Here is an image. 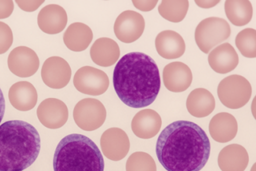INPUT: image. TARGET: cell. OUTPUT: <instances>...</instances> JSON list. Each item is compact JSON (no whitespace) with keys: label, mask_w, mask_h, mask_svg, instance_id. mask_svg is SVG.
<instances>
[{"label":"cell","mask_w":256,"mask_h":171,"mask_svg":"<svg viewBox=\"0 0 256 171\" xmlns=\"http://www.w3.org/2000/svg\"><path fill=\"white\" fill-rule=\"evenodd\" d=\"M210 150L206 132L188 120L168 124L156 141V156L168 171H200L208 162Z\"/></svg>","instance_id":"6da1fadb"},{"label":"cell","mask_w":256,"mask_h":171,"mask_svg":"<svg viewBox=\"0 0 256 171\" xmlns=\"http://www.w3.org/2000/svg\"><path fill=\"white\" fill-rule=\"evenodd\" d=\"M113 85L124 104L132 108H144L154 102L160 91L159 68L148 54L128 53L116 64Z\"/></svg>","instance_id":"7a4b0ae2"},{"label":"cell","mask_w":256,"mask_h":171,"mask_svg":"<svg viewBox=\"0 0 256 171\" xmlns=\"http://www.w3.org/2000/svg\"><path fill=\"white\" fill-rule=\"evenodd\" d=\"M38 132L24 120H8L0 126V171H23L38 159Z\"/></svg>","instance_id":"3957f363"},{"label":"cell","mask_w":256,"mask_h":171,"mask_svg":"<svg viewBox=\"0 0 256 171\" xmlns=\"http://www.w3.org/2000/svg\"><path fill=\"white\" fill-rule=\"evenodd\" d=\"M54 171H104V160L98 147L86 136L70 134L57 146Z\"/></svg>","instance_id":"277c9868"},{"label":"cell","mask_w":256,"mask_h":171,"mask_svg":"<svg viewBox=\"0 0 256 171\" xmlns=\"http://www.w3.org/2000/svg\"><path fill=\"white\" fill-rule=\"evenodd\" d=\"M230 34V25L224 19L212 16L198 24L196 28L195 40L198 48L207 54L214 47L228 40Z\"/></svg>","instance_id":"5b68a950"},{"label":"cell","mask_w":256,"mask_h":171,"mask_svg":"<svg viewBox=\"0 0 256 171\" xmlns=\"http://www.w3.org/2000/svg\"><path fill=\"white\" fill-rule=\"evenodd\" d=\"M252 94L251 84L240 75H232L222 80L218 85L220 100L230 109H239L248 103Z\"/></svg>","instance_id":"8992f818"},{"label":"cell","mask_w":256,"mask_h":171,"mask_svg":"<svg viewBox=\"0 0 256 171\" xmlns=\"http://www.w3.org/2000/svg\"><path fill=\"white\" fill-rule=\"evenodd\" d=\"M107 112L98 100L85 98L76 104L74 119L76 124L84 131L92 132L103 126Z\"/></svg>","instance_id":"52a82bcc"},{"label":"cell","mask_w":256,"mask_h":171,"mask_svg":"<svg viewBox=\"0 0 256 171\" xmlns=\"http://www.w3.org/2000/svg\"><path fill=\"white\" fill-rule=\"evenodd\" d=\"M109 78L106 72L92 66L79 68L74 75V84L79 92L99 96L103 94L109 88Z\"/></svg>","instance_id":"ba28073f"},{"label":"cell","mask_w":256,"mask_h":171,"mask_svg":"<svg viewBox=\"0 0 256 171\" xmlns=\"http://www.w3.org/2000/svg\"><path fill=\"white\" fill-rule=\"evenodd\" d=\"M145 20L139 12L126 10L118 16L114 22V32L122 42L130 44L138 40L144 34Z\"/></svg>","instance_id":"9c48e42d"},{"label":"cell","mask_w":256,"mask_h":171,"mask_svg":"<svg viewBox=\"0 0 256 171\" xmlns=\"http://www.w3.org/2000/svg\"><path fill=\"white\" fill-rule=\"evenodd\" d=\"M72 70L64 58L52 56L44 61L42 68L43 82L52 89L66 88L70 81Z\"/></svg>","instance_id":"30bf717a"},{"label":"cell","mask_w":256,"mask_h":171,"mask_svg":"<svg viewBox=\"0 0 256 171\" xmlns=\"http://www.w3.org/2000/svg\"><path fill=\"white\" fill-rule=\"evenodd\" d=\"M8 62L10 72L22 78L34 75L40 66V60L36 52L26 46L15 48L10 53Z\"/></svg>","instance_id":"8fae6325"},{"label":"cell","mask_w":256,"mask_h":171,"mask_svg":"<svg viewBox=\"0 0 256 171\" xmlns=\"http://www.w3.org/2000/svg\"><path fill=\"white\" fill-rule=\"evenodd\" d=\"M102 152L108 159L120 161L124 159L130 148L128 134L120 128H110L104 132L100 138Z\"/></svg>","instance_id":"7c38bea8"},{"label":"cell","mask_w":256,"mask_h":171,"mask_svg":"<svg viewBox=\"0 0 256 171\" xmlns=\"http://www.w3.org/2000/svg\"><path fill=\"white\" fill-rule=\"evenodd\" d=\"M37 116L44 127L50 130H58L68 120V108L61 100L48 98L39 104Z\"/></svg>","instance_id":"4fadbf2b"},{"label":"cell","mask_w":256,"mask_h":171,"mask_svg":"<svg viewBox=\"0 0 256 171\" xmlns=\"http://www.w3.org/2000/svg\"><path fill=\"white\" fill-rule=\"evenodd\" d=\"M192 78L190 67L181 62L169 63L164 68V84L170 92H184L190 88Z\"/></svg>","instance_id":"5bb4252c"},{"label":"cell","mask_w":256,"mask_h":171,"mask_svg":"<svg viewBox=\"0 0 256 171\" xmlns=\"http://www.w3.org/2000/svg\"><path fill=\"white\" fill-rule=\"evenodd\" d=\"M68 22L66 11L56 4H50L40 10L38 16V24L44 33L57 34L61 33Z\"/></svg>","instance_id":"9a60e30c"},{"label":"cell","mask_w":256,"mask_h":171,"mask_svg":"<svg viewBox=\"0 0 256 171\" xmlns=\"http://www.w3.org/2000/svg\"><path fill=\"white\" fill-rule=\"evenodd\" d=\"M162 126V118L159 114L151 109H144L138 112L131 124L134 134L142 140H150L156 136Z\"/></svg>","instance_id":"2e32d148"},{"label":"cell","mask_w":256,"mask_h":171,"mask_svg":"<svg viewBox=\"0 0 256 171\" xmlns=\"http://www.w3.org/2000/svg\"><path fill=\"white\" fill-rule=\"evenodd\" d=\"M155 47L159 56L165 60L180 58L186 52L184 39L174 30H164L155 39Z\"/></svg>","instance_id":"e0dca14e"},{"label":"cell","mask_w":256,"mask_h":171,"mask_svg":"<svg viewBox=\"0 0 256 171\" xmlns=\"http://www.w3.org/2000/svg\"><path fill=\"white\" fill-rule=\"evenodd\" d=\"M238 122L232 114L221 112L216 114L210 120L209 132L212 140L220 144L232 141L237 136Z\"/></svg>","instance_id":"ac0fdd59"},{"label":"cell","mask_w":256,"mask_h":171,"mask_svg":"<svg viewBox=\"0 0 256 171\" xmlns=\"http://www.w3.org/2000/svg\"><path fill=\"white\" fill-rule=\"evenodd\" d=\"M208 62L214 72L226 74L236 68L239 57L232 44L224 43L212 50L208 56Z\"/></svg>","instance_id":"d6986e66"},{"label":"cell","mask_w":256,"mask_h":171,"mask_svg":"<svg viewBox=\"0 0 256 171\" xmlns=\"http://www.w3.org/2000/svg\"><path fill=\"white\" fill-rule=\"evenodd\" d=\"M38 92L33 84L28 81H20L12 84L9 90V100L16 110L28 112L37 104Z\"/></svg>","instance_id":"ffe728a7"},{"label":"cell","mask_w":256,"mask_h":171,"mask_svg":"<svg viewBox=\"0 0 256 171\" xmlns=\"http://www.w3.org/2000/svg\"><path fill=\"white\" fill-rule=\"evenodd\" d=\"M218 161L222 171H244L248 165V154L242 146L230 144L220 151Z\"/></svg>","instance_id":"44dd1931"},{"label":"cell","mask_w":256,"mask_h":171,"mask_svg":"<svg viewBox=\"0 0 256 171\" xmlns=\"http://www.w3.org/2000/svg\"><path fill=\"white\" fill-rule=\"evenodd\" d=\"M90 58L96 65L109 67L120 60V48L112 39L100 38L95 40L90 48Z\"/></svg>","instance_id":"7402d4cb"},{"label":"cell","mask_w":256,"mask_h":171,"mask_svg":"<svg viewBox=\"0 0 256 171\" xmlns=\"http://www.w3.org/2000/svg\"><path fill=\"white\" fill-rule=\"evenodd\" d=\"M216 106L214 95L204 88H197L190 92L186 108L190 114L196 118H205L209 116Z\"/></svg>","instance_id":"603a6c76"},{"label":"cell","mask_w":256,"mask_h":171,"mask_svg":"<svg viewBox=\"0 0 256 171\" xmlns=\"http://www.w3.org/2000/svg\"><path fill=\"white\" fill-rule=\"evenodd\" d=\"M93 40V32L85 24L74 23L70 25L64 35V44L76 52L85 51Z\"/></svg>","instance_id":"cb8c5ba5"},{"label":"cell","mask_w":256,"mask_h":171,"mask_svg":"<svg viewBox=\"0 0 256 171\" xmlns=\"http://www.w3.org/2000/svg\"><path fill=\"white\" fill-rule=\"evenodd\" d=\"M224 10L226 18L234 26H244L252 18V5L248 0H228Z\"/></svg>","instance_id":"d4e9b609"},{"label":"cell","mask_w":256,"mask_h":171,"mask_svg":"<svg viewBox=\"0 0 256 171\" xmlns=\"http://www.w3.org/2000/svg\"><path fill=\"white\" fill-rule=\"evenodd\" d=\"M188 7L190 2L188 0H163L158 6V12L165 20L172 23H179L186 18Z\"/></svg>","instance_id":"484cf974"},{"label":"cell","mask_w":256,"mask_h":171,"mask_svg":"<svg viewBox=\"0 0 256 171\" xmlns=\"http://www.w3.org/2000/svg\"><path fill=\"white\" fill-rule=\"evenodd\" d=\"M235 44L242 56L248 58H256V30L252 28H246L239 32L235 38Z\"/></svg>","instance_id":"4316f807"},{"label":"cell","mask_w":256,"mask_h":171,"mask_svg":"<svg viewBox=\"0 0 256 171\" xmlns=\"http://www.w3.org/2000/svg\"><path fill=\"white\" fill-rule=\"evenodd\" d=\"M126 171H156V162L146 152H134L127 160Z\"/></svg>","instance_id":"83f0119b"},{"label":"cell","mask_w":256,"mask_h":171,"mask_svg":"<svg viewBox=\"0 0 256 171\" xmlns=\"http://www.w3.org/2000/svg\"><path fill=\"white\" fill-rule=\"evenodd\" d=\"M14 42V34L9 25L0 21V54L10 48Z\"/></svg>","instance_id":"f1b7e54d"},{"label":"cell","mask_w":256,"mask_h":171,"mask_svg":"<svg viewBox=\"0 0 256 171\" xmlns=\"http://www.w3.org/2000/svg\"><path fill=\"white\" fill-rule=\"evenodd\" d=\"M16 4L18 6L25 11V12H34L38 8L42 6V4H44V0H40V1H22V0H16Z\"/></svg>","instance_id":"f546056e"},{"label":"cell","mask_w":256,"mask_h":171,"mask_svg":"<svg viewBox=\"0 0 256 171\" xmlns=\"http://www.w3.org/2000/svg\"><path fill=\"white\" fill-rule=\"evenodd\" d=\"M14 9V4L11 0L0 1V20L6 19L11 16Z\"/></svg>","instance_id":"4dcf8cb0"},{"label":"cell","mask_w":256,"mask_h":171,"mask_svg":"<svg viewBox=\"0 0 256 171\" xmlns=\"http://www.w3.org/2000/svg\"><path fill=\"white\" fill-rule=\"evenodd\" d=\"M134 6L140 10L144 12H149L154 9L156 4H158V0H153V1H132Z\"/></svg>","instance_id":"1f68e13d"},{"label":"cell","mask_w":256,"mask_h":171,"mask_svg":"<svg viewBox=\"0 0 256 171\" xmlns=\"http://www.w3.org/2000/svg\"><path fill=\"white\" fill-rule=\"evenodd\" d=\"M196 4L198 6L204 8V9H209L211 7L215 6L220 4V1H196Z\"/></svg>","instance_id":"d6a6232c"},{"label":"cell","mask_w":256,"mask_h":171,"mask_svg":"<svg viewBox=\"0 0 256 171\" xmlns=\"http://www.w3.org/2000/svg\"><path fill=\"white\" fill-rule=\"evenodd\" d=\"M6 103L5 98H4V94L2 90L0 88V123L2 122L5 114Z\"/></svg>","instance_id":"836d02e7"},{"label":"cell","mask_w":256,"mask_h":171,"mask_svg":"<svg viewBox=\"0 0 256 171\" xmlns=\"http://www.w3.org/2000/svg\"><path fill=\"white\" fill-rule=\"evenodd\" d=\"M254 169H256V164H254V166H253L252 169V171H254Z\"/></svg>","instance_id":"e575fe53"}]
</instances>
